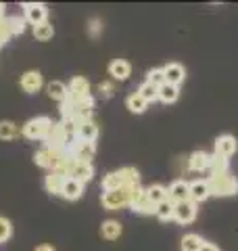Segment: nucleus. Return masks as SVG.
<instances>
[{"mask_svg": "<svg viewBox=\"0 0 238 251\" xmlns=\"http://www.w3.org/2000/svg\"><path fill=\"white\" fill-rule=\"evenodd\" d=\"M144 191H146V197L153 201L155 205H159L161 201L167 199V186H163V184H150Z\"/></svg>", "mask_w": 238, "mask_h": 251, "instance_id": "obj_27", "label": "nucleus"}, {"mask_svg": "<svg viewBox=\"0 0 238 251\" xmlns=\"http://www.w3.org/2000/svg\"><path fill=\"white\" fill-rule=\"evenodd\" d=\"M121 232H123V226L119 224V220H105L100 226V234H102V239H107V241L119 239Z\"/></svg>", "mask_w": 238, "mask_h": 251, "instance_id": "obj_22", "label": "nucleus"}, {"mask_svg": "<svg viewBox=\"0 0 238 251\" xmlns=\"http://www.w3.org/2000/svg\"><path fill=\"white\" fill-rule=\"evenodd\" d=\"M130 207H132V211H136V214H140V216H150V214H155V207H157V205L146 197V191L140 186L138 193L134 195Z\"/></svg>", "mask_w": 238, "mask_h": 251, "instance_id": "obj_8", "label": "nucleus"}, {"mask_svg": "<svg viewBox=\"0 0 238 251\" xmlns=\"http://www.w3.org/2000/svg\"><path fill=\"white\" fill-rule=\"evenodd\" d=\"M19 84H21V88L25 90L27 94H36L44 86V80H42V74H40L38 69H29V72H25L21 75Z\"/></svg>", "mask_w": 238, "mask_h": 251, "instance_id": "obj_12", "label": "nucleus"}, {"mask_svg": "<svg viewBox=\"0 0 238 251\" xmlns=\"http://www.w3.org/2000/svg\"><path fill=\"white\" fill-rule=\"evenodd\" d=\"M155 216L161 220V222H169V220H173V203L171 201H161L159 205L155 207Z\"/></svg>", "mask_w": 238, "mask_h": 251, "instance_id": "obj_31", "label": "nucleus"}, {"mask_svg": "<svg viewBox=\"0 0 238 251\" xmlns=\"http://www.w3.org/2000/svg\"><path fill=\"white\" fill-rule=\"evenodd\" d=\"M77 138L84 143H96L98 138V124L94 120H86L77 124Z\"/></svg>", "mask_w": 238, "mask_h": 251, "instance_id": "obj_19", "label": "nucleus"}, {"mask_svg": "<svg viewBox=\"0 0 238 251\" xmlns=\"http://www.w3.org/2000/svg\"><path fill=\"white\" fill-rule=\"evenodd\" d=\"M140 184H134V186H121L117 191H109V193H102L100 195V203L102 207L109 209V211H115V209H121V207H128L134 195L138 193Z\"/></svg>", "mask_w": 238, "mask_h": 251, "instance_id": "obj_2", "label": "nucleus"}, {"mask_svg": "<svg viewBox=\"0 0 238 251\" xmlns=\"http://www.w3.org/2000/svg\"><path fill=\"white\" fill-rule=\"evenodd\" d=\"M109 75L113 77V80H117V82H125V80H128V77L132 75V65H130V61H125V59H115V61L109 65Z\"/></svg>", "mask_w": 238, "mask_h": 251, "instance_id": "obj_17", "label": "nucleus"}, {"mask_svg": "<svg viewBox=\"0 0 238 251\" xmlns=\"http://www.w3.org/2000/svg\"><path fill=\"white\" fill-rule=\"evenodd\" d=\"M34 251H57V249H54L52 245H48V243H42V245H38Z\"/></svg>", "mask_w": 238, "mask_h": 251, "instance_id": "obj_39", "label": "nucleus"}, {"mask_svg": "<svg viewBox=\"0 0 238 251\" xmlns=\"http://www.w3.org/2000/svg\"><path fill=\"white\" fill-rule=\"evenodd\" d=\"M188 186L190 182H186V180H173L167 186V201H171L173 205L182 201H188Z\"/></svg>", "mask_w": 238, "mask_h": 251, "instance_id": "obj_14", "label": "nucleus"}, {"mask_svg": "<svg viewBox=\"0 0 238 251\" xmlns=\"http://www.w3.org/2000/svg\"><path fill=\"white\" fill-rule=\"evenodd\" d=\"M163 74H165V82L173 84V86H180L182 82L186 80V67L178 61H171L163 67Z\"/></svg>", "mask_w": 238, "mask_h": 251, "instance_id": "obj_11", "label": "nucleus"}, {"mask_svg": "<svg viewBox=\"0 0 238 251\" xmlns=\"http://www.w3.org/2000/svg\"><path fill=\"white\" fill-rule=\"evenodd\" d=\"M213 147H215V151H213L215 155H221V157H226V159H230V157L238 151V140L232 134H221L215 138Z\"/></svg>", "mask_w": 238, "mask_h": 251, "instance_id": "obj_9", "label": "nucleus"}, {"mask_svg": "<svg viewBox=\"0 0 238 251\" xmlns=\"http://www.w3.org/2000/svg\"><path fill=\"white\" fill-rule=\"evenodd\" d=\"M52 36H54V27H52L50 21H44V23H40V25H34V38L36 40L46 42V40H50Z\"/></svg>", "mask_w": 238, "mask_h": 251, "instance_id": "obj_30", "label": "nucleus"}, {"mask_svg": "<svg viewBox=\"0 0 238 251\" xmlns=\"http://www.w3.org/2000/svg\"><path fill=\"white\" fill-rule=\"evenodd\" d=\"M211 153L207 151H194L188 157V170L190 172H209Z\"/></svg>", "mask_w": 238, "mask_h": 251, "instance_id": "obj_18", "label": "nucleus"}, {"mask_svg": "<svg viewBox=\"0 0 238 251\" xmlns=\"http://www.w3.org/2000/svg\"><path fill=\"white\" fill-rule=\"evenodd\" d=\"M211 197V191H209V184L205 178H196L190 182L188 186V199L192 203H203Z\"/></svg>", "mask_w": 238, "mask_h": 251, "instance_id": "obj_10", "label": "nucleus"}, {"mask_svg": "<svg viewBox=\"0 0 238 251\" xmlns=\"http://www.w3.org/2000/svg\"><path fill=\"white\" fill-rule=\"evenodd\" d=\"M100 31H102V21H100L98 17L90 19V23H88V34H90L92 38H98Z\"/></svg>", "mask_w": 238, "mask_h": 251, "instance_id": "obj_36", "label": "nucleus"}, {"mask_svg": "<svg viewBox=\"0 0 238 251\" xmlns=\"http://www.w3.org/2000/svg\"><path fill=\"white\" fill-rule=\"evenodd\" d=\"M46 94H48L52 100H59V103H63V100L69 97V88H67V84H65V82L52 80V82L46 84Z\"/></svg>", "mask_w": 238, "mask_h": 251, "instance_id": "obj_21", "label": "nucleus"}, {"mask_svg": "<svg viewBox=\"0 0 238 251\" xmlns=\"http://www.w3.org/2000/svg\"><path fill=\"white\" fill-rule=\"evenodd\" d=\"M61 197L63 199H67V201H75V199H79L84 195V184L79 182V180H75V178H65V182H63V186H61Z\"/></svg>", "mask_w": 238, "mask_h": 251, "instance_id": "obj_15", "label": "nucleus"}, {"mask_svg": "<svg viewBox=\"0 0 238 251\" xmlns=\"http://www.w3.org/2000/svg\"><path fill=\"white\" fill-rule=\"evenodd\" d=\"M11 234H13V226H11V222H9L6 218H0V243L9 241V239H11Z\"/></svg>", "mask_w": 238, "mask_h": 251, "instance_id": "obj_35", "label": "nucleus"}, {"mask_svg": "<svg viewBox=\"0 0 238 251\" xmlns=\"http://www.w3.org/2000/svg\"><path fill=\"white\" fill-rule=\"evenodd\" d=\"M230 172V159L221 155L211 153V163H209V174H226Z\"/></svg>", "mask_w": 238, "mask_h": 251, "instance_id": "obj_26", "label": "nucleus"}, {"mask_svg": "<svg viewBox=\"0 0 238 251\" xmlns=\"http://www.w3.org/2000/svg\"><path fill=\"white\" fill-rule=\"evenodd\" d=\"M98 92H100V97L111 99V97L115 94V86L111 84V82H100V84H98Z\"/></svg>", "mask_w": 238, "mask_h": 251, "instance_id": "obj_37", "label": "nucleus"}, {"mask_svg": "<svg viewBox=\"0 0 238 251\" xmlns=\"http://www.w3.org/2000/svg\"><path fill=\"white\" fill-rule=\"evenodd\" d=\"M23 11H25V21L31 23V25H40V23L48 21V9H46V4L25 2L23 4Z\"/></svg>", "mask_w": 238, "mask_h": 251, "instance_id": "obj_7", "label": "nucleus"}, {"mask_svg": "<svg viewBox=\"0 0 238 251\" xmlns=\"http://www.w3.org/2000/svg\"><path fill=\"white\" fill-rule=\"evenodd\" d=\"M65 178H67V176H63V174H59V172H54V170L48 172V174H46V178H44L46 191H48L50 195H59L63 182H65Z\"/></svg>", "mask_w": 238, "mask_h": 251, "instance_id": "obj_23", "label": "nucleus"}, {"mask_svg": "<svg viewBox=\"0 0 238 251\" xmlns=\"http://www.w3.org/2000/svg\"><path fill=\"white\" fill-rule=\"evenodd\" d=\"M69 155H73L77 161H90L92 163L94 155H96V143H84V140L77 138V143L69 151Z\"/></svg>", "mask_w": 238, "mask_h": 251, "instance_id": "obj_13", "label": "nucleus"}, {"mask_svg": "<svg viewBox=\"0 0 238 251\" xmlns=\"http://www.w3.org/2000/svg\"><path fill=\"white\" fill-rule=\"evenodd\" d=\"M203 239L194 232H188L182 237V251H201L203 249Z\"/></svg>", "mask_w": 238, "mask_h": 251, "instance_id": "obj_28", "label": "nucleus"}, {"mask_svg": "<svg viewBox=\"0 0 238 251\" xmlns=\"http://www.w3.org/2000/svg\"><path fill=\"white\" fill-rule=\"evenodd\" d=\"M125 107L130 109V113H134V115H142L148 109V103L144 99L140 97L138 92H132L128 99H125Z\"/></svg>", "mask_w": 238, "mask_h": 251, "instance_id": "obj_25", "label": "nucleus"}, {"mask_svg": "<svg viewBox=\"0 0 238 251\" xmlns=\"http://www.w3.org/2000/svg\"><path fill=\"white\" fill-rule=\"evenodd\" d=\"M201 251H219V247L215 245V243H209V241H205L203 243V249Z\"/></svg>", "mask_w": 238, "mask_h": 251, "instance_id": "obj_38", "label": "nucleus"}, {"mask_svg": "<svg viewBox=\"0 0 238 251\" xmlns=\"http://www.w3.org/2000/svg\"><path fill=\"white\" fill-rule=\"evenodd\" d=\"M52 126V120L46 115H38V117H31V120H27L25 124H23V136L29 138V140H44L46 134H48Z\"/></svg>", "mask_w": 238, "mask_h": 251, "instance_id": "obj_3", "label": "nucleus"}, {"mask_svg": "<svg viewBox=\"0 0 238 251\" xmlns=\"http://www.w3.org/2000/svg\"><path fill=\"white\" fill-rule=\"evenodd\" d=\"M146 82L153 84V86H163L165 84V74H163V67H155V69H148L146 72Z\"/></svg>", "mask_w": 238, "mask_h": 251, "instance_id": "obj_33", "label": "nucleus"}, {"mask_svg": "<svg viewBox=\"0 0 238 251\" xmlns=\"http://www.w3.org/2000/svg\"><path fill=\"white\" fill-rule=\"evenodd\" d=\"M92 176H94L92 163L90 161H77L75 159L73 168H71V172H69V178H75L82 184H86V182H90V180H92Z\"/></svg>", "mask_w": 238, "mask_h": 251, "instance_id": "obj_16", "label": "nucleus"}, {"mask_svg": "<svg viewBox=\"0 0 238 251\" xmlns=\"http://www.w3.org/2000/svg\"><path fill=\"white\" fill-rule=\"evenodd\" d=\"M178 97H180V86H173L167 82L163 86H159V100H161V103H165V105L176 103Z\"/></svg>", "mask_w": 238, "mask_h": 251, "instance_id": "obj_24", "label": "nucleus"}, {"mask_svg": "<svg viewBox=\"0 0 238 251\" xmlns=\"http://www.w3.org/2000/svg\"><path fill=\"white\" fill-rule=\"evenodd\" d=\"M196 203L192 201H182V203H176L173 205V220H176L178 224L182 226H186V224H192L194 220H196Z\"/></svg>", "mask_w": 238, "mask_h": 251, "instance_id": "obj_6", "label": "nucleus"}, {"mask_svg": "<svg viewBox=\"0 0 238 251\" xmlns=\"http://www.w3.org/2000/svg\"><path fill=\"white\" fill-rule=\"evenodd\" d=\"M136 92L146 100L148 105H150V103H155V100H159V88H157V86H153V84H148L146 80L138 86V90H136Z\"/></svg>", "mask_w": 238, "mask_h": 251, "instance_id": "obj_29", "label": "nucleus"}, {"mask_svg": "<svg viewBox=\"0 0 238 251\" xmlns=\"http://www.w3.org/2000/svg\"><path fill=\"white\" fill-rule=\"evenodd\" d=\"M25 17H6V25L11 29V36L15 34H21L23 29H25Z\"/></svg>", "mask_w": 238, "mask_h": 251, "instance_id": "obj_34", "label": "nucleus"}, {"mask_svg": "<svg viewBox=\"0 0 238 251\" xmlns=\"http://www.w3.org/2000/svg\"><path fill=\"white\" fill-rule=\"evenodd\" d=\"M69 100L71 103H79V100H86V99H90L92 94H90V82L86 80V77L82 75H75V77H71V82H69Z\"/></svg>", "mask_w": 238, "mask_h": 251, "instance_id": "obj_5", "label": "nucleus"}, {"mask_svg": "<svg viewBox=\"0 0 238 251\" xmlns=\"http://www.w3.org/2000/svg\"><path fill=\"white\" fill-rule=\"evenodd\" d=\"M211 197H234L238 195V178L232 176L230 172L226 174H209L207 178Z\"/></svg>", "mask_w": 238, "mask_h": 251, "instance_id": "obj_1", "label": "nucleus"}, {"mask_svg": "<svg viewBox=\"0 0 238 251\" xmlns=\"http://www.w3.org/2000/svg\"><path fill=\"white\" fill-rule=\"evenodd\" d=\"M125 186V180L121 176V170H115V172H109V174L102 176V182H100V188L102 193H109V191H117V188Z\"/></svg>", "mask_w": 238, "mask_h": 251, "instance_id": "obj_20", "label": "nucleus"}, {"mask_svg": "<svg viewBox=\"0 0 238 251\" xmlns=\"http://www.w3.org/2000/svg\"><path fill=\"white\" fill-rule=\"evenodd\" d=\"M63 155H65V151H59V149H50V147L44 145L42 149H38V151L34 153V161L38 163L40 168H46L48 172H52V170L59 168Z\"/></svg>", "mask_w": 238, "mask_h": 251, "instance_id": "obj_4", "label": "nucleus"}, {"mask_svg": "<svg viewBox=\"0 0 238 251\" xmlns=\"http://www.w3.org/2000/svg\"><path fill=\"white\" fill-rule=\"evenodd\" d=\"M19 134L17 130V124H13L9 120H2L0 122V140H15Z\"/></svg>", "mask_w": 238, "mask_h": 251, "instance_id": "obj_32", "label": "nucleus"}]
</instances>
